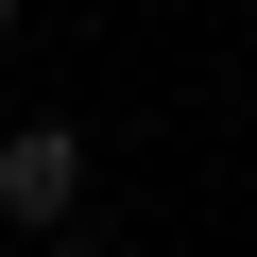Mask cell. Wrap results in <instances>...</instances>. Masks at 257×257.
<instances>
[{"label": "cell", "mask_w": 257, "mask_h": 257, "mask_svg": "<svg viewBox=\"0 0 257 257\" xmlns=\"http://www.w3.org/2000/svg\"><path fill=\"white\" fill-rule=\"evenodd\" d=\"M86 206V138H69V120H0V223H69Z\"/></svg>", "instance_id": "obj_1"}, {"label": "cell", "mask_w": 257, "mask_h": 257, "mask_svg": "<svg viewBox=\"0 0 257 257\" xmlns=\"http://www.w3.org/2000/svg\"><path fill=\"white\" fill-rule=\"evenodd\" d=\"M18 18H35V0H0V35H18Z\"/></svg>", "instance_id": "obj_2"}]
</instances>
